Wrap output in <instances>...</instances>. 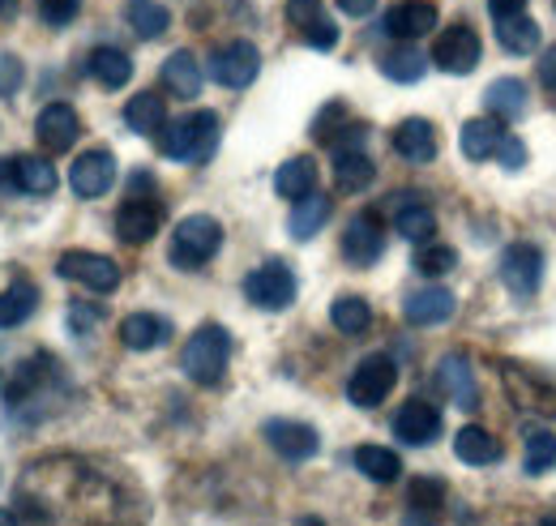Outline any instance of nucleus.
<instances>
[{"mask_svg":"<svg viewBox=\"0 0 556 526\" xmlns=\"http://www.w3.org/2000/svg\"><path fill=\"white\" fill-rule=\"evenodd\" d=\"M394 227H399V236H403V240L424 245V240H432V236H437V214H432L424 201L407 198L399 210H394Z\"/></svg>","mask_w":556,"mask_h":526,"instance_id":"obj_34","label":"nucleus"},{"mask_svg":"<svg viewBox=\"0 0 556 526\" xmlns=\"http://www.w3.org/2000/svg\"><path fill=\"white\" fill-rule=\"evenodd\" d=\"M372 176H377V167H372V159H368L359 146H339V150H334V185H339L343 193L368 189Z\"/></svg>","mask_w":556,"mask_h":526,"instance_id":"obj_22","label":"nucleus"},{"mask_svg":"<svg viewBox=\"0 0 556 526\" xmlns=\"http://www.w3.org/2000/svg\"><path fill=\"white\" fill-rule=\"evenodd\" d=\"M501 137H505V125H501L496 116H476V121L463 125L458 146H463V154H467L471 163H484V159H496Z\"/></svg>","mask_w":556,"mask_h":526,"instance_id":"obj_23","label":"nucleus"},{"mask_svg":"<svg viewBox=\"0 0 556 526\" xmlns=\"http://www.w3.org/2000/svg\"><path fill=\"white\" fill-rule=\"evenodd\" d=\"M77 9H81V0H39V13L48 26H70Z\"/></svg>","mask_w":556,"mask_h":526,"instance_id":"obj_44","label":"nucleus"},{"mask_svg":"<svg viewBox=\"0 0 556 526\" xmlns=\"http://www.w3.org/2000/svg\"><path fill=\"white\" fill-rule=\"evenodd\" d=\"M262 437H266V446L275 450L278 459H287V462H308L321 450L317 428H308V424H300V419H266Z\"/></svg>","mask_w":556,"mask_h":526,"instance_id":"obj_10","label":"nucleus"},{"mask_svg":"<svg viewBox=\"0 0 556 526\" xmlns=\"http://www.w3.org/2000/svg\"><path fill=\"white\" fill-rule=\"evenodd\" d=\"M13 13V0H0V17H9Z\"/></svg>","mask_w":556,"mask_h":526,"instance_id":"obj_51","label":"nucleus"},{"mask_svg":"<svg viewBox=\"0 0 556 526\" xmlns=\"http://www.w3.org/2000/svg\"><path fill=\"white\" fill-rule=\"evenodd\" d=\"M394 386H399V364H394L390 355H368V360H359L355 373H351L348 398L355 406L372 411V406H381V402L390 398Z\"/></svg>","mask_w":556,"mask_h":526,"instance_id":"obj_4","label":"nucleus"},{"mask_svg":"<svg viewBox=\"0 0 556 526\" xmlns=\"http://www.w3.org/2000/svg\"><path fill=\"white\" fill-rule=\"evenodd\" d=\"M227 360H231V334L223 326H198L180 351V368L198 386H218L227 373Z\"/></svg>","mask_w":556,"mask_h":526,"instance_id":"obj_2","label":"nucleus"},{"mask_svg":"<svg viewBox=\"0 0 556 526\" xmlns=\"http://www.w3.org/2000/svg\"><path fill=\"white\" fill-rule=\"evenodd\" d=\"M159 223H163V205L150 198H129L116 210V236H121L125 245H146V240H154Z\"/></svg>","mask_w":556,"mask_h":526,"instance_id":"obj_16","label":"nucleus"},{"mask_svg":"<svg viewBox=\"0 0 556 526\" xmlns=\"http://www.w3.org/2000/svg\"><path fill=\"white\" fill-rule=\"evenodd\" d=\"M125 22L138 30L141 39H159V35H167L172 13H167L159 0H129V4H125Z\"/></svg>","mask_w":556,"mask_h":526,"instance_id":"obj_35","label":"nucleus"},{"mask_svg":"<svg viewBox=\"0 0 556 526\" xmlns=\"http://www.w3.org/2000/svg\"><path fill=\"white\" fill-rule=\"evenodd\" d=\"M540 22L535 17H527V13H509V17H496V39H501V48L509 52V57H531V52H540Z\"/></svg>","mask_w":556,"mask_h":526,"instance_id":"obj_21","label":"nucleus"},{"mask_svg":"<svg viewBox=\"0 0 556 526\" xmlns=\"http://www.w3.org/2000/svg\"><path fill=\"white\" fill-rule=\"evenodd\" d=\"M218 249H223V227H218V218H210V214H189V218L176 223L167 258H172L176 270H202L206 262H214Z\"/></svg>","mask_w":556,"mask_h":526,"instance_id":"obj_3","label":"nucleus"},{"mask_svg":"<svg viewBox=\"0 0 556 526\" xmlns=\"http://www.w3.org/2000/svg\"><path fill=\"white\" fill-rule=\"evenodd\" d=\"M35 309H39V287L26 283V278H17L9 291H0V329L22 326Z\"/></svg>","mask_w":556,"mask_h":526,"instance_id":"obj_30","label":"nucleus"},{"mask_svg":"<svg viewBox=\"0 0 556 526\" xmlns=\"http://www.w3.org/2000/svg\"><path fill=\"white\" fill-rule=\"evenodd\" d=\"M480 35H476V26H467V22H454V26H445L441 35H437V43H432V65L441 68V73H454V77H463V73H471V68L480 65Z\"/></svg>","mask_w":556,"mask_h":526,"instance_id":"obj_5","label":"nucleus"},{"mask_svg":"<svg viewBox=\"0 0 556 526\" xmlns=\"http://www.w3.org/2000/svg\"><path fill=\"white\" fill-rule=\"evenodd\" d=\"M339 9H343L348 17H368V13L377 9V0H339Z\"/></svg>","mask_w":556,"mask_h":526,"instance_id":"obj_48","label":"nucleus"},{"mask_svg":"<svg viewBox=\"0 0 556 526\" xmlns=\"http://www.w3.org/2000/svg\"><path fill=\"white\" fill-rule=\"evenodd\" d=\"M454 454L467 466H492V462H501V441L488 428H480V424H467L454 437Z\"/></svg>","mask_w":556,"mask_h":526,"instance_id":"obj_28","label":"nucleus"},{"mask_svg":"<svg viewBox=\"0 0 556 526\" xmlns=\"http://www.w3.org/2000/svg\"><path fill=\"white\" fill-rule=\"evenodd\" d=\"M424 65H428L424 52L412 48V43H399V48H390V52L381 57V73H386L390 82H407V86L424 77Z\"/></svg>","mask_w":556,"mask_h":526,"instance_id":"obj_36","label":"nucleus"},{"mask_svg":"<svg viewBox=\"0 0 556 526\" xmlns=\"http://www.w3.org/2000/svg\"><path fill=\"white\" fill-rule=\"evenodd\" d=\"M86 73H90L103 90H121V86H129V77H134V61H129L121 48H94L90 61H86Z\"/></svg>","mask_w":556,"mask_h":526,"instance_id":"obj_29","label":"nucleus"},{"mask_svg":"<svg viewBox=\"0 0 556 526\" xmlns=\"http://www.w3.org/2000/svg\"><path fill=\"white\" fill-rule=\"evenodd\" d=\"M77 133H81V121H77V112H73L70 103H48V108L39 112V121H35V137L43 141L48 154L73 150Z\"/></svg>","mask_w":556,"mask_h":526,"instance_id":"obj_15","label":"nucleus"},{"mask_svg":"<svg viewBox=\"0 0 556 526\" xmlns=\"http://www.w3.org/2000/svg\"><path fill=\"white\" fill-rule=\"evenodd\" d=\"M56 274H61V278H70V283H81V287H86V291H94V296H108V291H116V287H121V265L112 262V258H103V253H81V249H70V253H61Z\"/></svg>","mask_w":556,"mask_h":526,"instance_id":"obj_8","label":"nucleus"},{"mask_svg":"<svg viewBox=\"0 0 556 526\" xmlns=\"http://www.w3.org/2000/svg\"><path fill=\"white\" fill-rule=\"evenodd\" d=\"M394 150H399L407 163H432V159H437V150H441L432 121H424V116L403 121V125L394 129Z\"/></svg>","mask_w":556,"mask_h":526,"instance_id":"obj_18","label":"nucleus"},{"mask_svg":"<svg viewBox=\"0 0 556 526\" xmlns=\"http://www.w3.org/2000/svg\"><path fill=\"white\" fill-rule=\"evenodd\" d=\"M394 437L403 446H428V441H437L441 437V411L432 402H424V398L403 402L399 415H394Z\"/></svg>","mask_w":556,"mask_h":526,"instance_id":"obj_14","label":"nucleus"},{"mask_svg":"<svg viewBox=\"0 0 556 526\" xmlns=\"http://www.w3.org/2000/svg\"><path fill=\"white\" fill-rule=\"evenodd\" d=\"M0 526H22V523H17V514H13V510H0Z\"/></svg>","mask_w":556,"mask_h":526,"instance_id":"obj_50","label":"nucleus"},{"mask_svg":"<svg viewBox=\"0 0 556 526\" xmlns=\"http://www.w3.org/2000/svg\"><path fill=\"white\" fill-rule=\"evenodd\" d=\"M496 274H501V283H505L514 296H535L540 283H544V253H540L531 240H518V245H509V249L501 253Z\"/></svg>","mask_w":556,"mask_h":526,"instance_id":"obj_9","label":"nucleus"},{"mask_svg":"<svg viewBox=\"0 0 556 526\" xmlns=\"http://www.w3.org/2000/svg\"><path fill=\"white\" fill-rule=\"evenodd\" d=\"M172 338V326L163 322V317H154V313H129L125 322H121V342L129 347V351H154V347H163Z\"/></svg>","mask_w":556,"mask_h":526,"instance_id":"obj_27","label":"nucleus"},{"mask_svg":"<svg viewBox=\"0 0 556 526\" xmlns=\"http://www.w3.org/2000/svg\"><path fill=\"white\" fill-rule=\"evenodd\" d=\"M496 159H501L505 172H522V167H527V146H522L514 133H505L501 146H496Z\"/></svg>","mask_w":556,"mask_h":526,"instance_id":"obj_43","label":"nucleus"},{"mask_svg":"<svg viewBox=\"0 0 556 526\" xmlns=\"http://www.w3.org/2000/svg\"><path fill=\"white\" fill-rule=\"evenodd\" d=\"M275 189L278 198L287 201H304L313 189H317V163L308 159V154H295V159H287L282 167L275 172Z\"/></svg>","mask_w":556,"mask_h":526,"instance_id":"obj_25","label":"nucleus"},{"mask_svg":"<svg viewBox=\"0 0 556 526\" xmlns=\"http://www.w3.org/2000/svg\"><path fill=\"white\" fill-rule=\"evenodd\" d=\"M244 296H249L257 309H266V313L287 309V304L295 300V274H291V265L278 262V258L262 262L244 278Z\"/></svg>","mask_w":556,"mask_h":526,"instance_id":"obj_6","label":"nucleus"},{"mask_svg":"<svg viewBox=\"0 0 556 526\" xmlns=\"http://www.w3.org/2000/svg\"><path fill=\"white\" fill-rule=\"evenodd\" d=\"M458 265V253L450 249V245H437V240H424L416 249V270L424 278H441V274H450Z\"/></svg>","mask_w":556,"mask_h":526,"instance_id":"obj_39","label":"nucleus"},{"mask_svg":"<svg viewBox=\"0 0 556 526\" xmlns=\"http://www.w3.org/2000/svg\"><path fill=\"white\" fill-rule=\"evenodd\" d=\"M488 9H492V17H509V13H522L527 0H488Z\"/></svg>","mask_w":556,"mask_h":526,"instance_id":"obj_49","label":"nucleus"},{"mask_svg":"<svg viewBox=\"0 0 556 526\" xmlns=\"http://www.w3.org/2000/svg\"><path fill=\"white\" fill-rule=\"evenodd\" d=\"M484 103H488V112H492V116L518 121V116L527 112V103H531V90H527V82H522V77H496V82L484 90Z\"/></svg>","mask_w":556,"mask_h":526,"instance_id":"obj_24","label":"nucleus"},{"mask_svg":"<svg viewBox=\"0 0 556 526\" xmlns=\"http://www.w3.org/2000/svg\"><path fill=\"white\" fill-rule=\"evenodd\" d=\"M330 322H334V329H343V334H364V329L372 326V309H368L364 296H339L330 304Z\"/></svg>","mask_w":556,"mask_h":526,"instance_id":"obj_38","label":"nucleus"},{"mask_svg":"<svg viewBox=\"0 0 556 526\" xmlns=\"http://www.w3.org/2000/svg\"><path fill=\"white\" fill-rule=\"evenodd\" d=\"M257 73H262V52H257L249 39L223 43V48H214V57H210V77H214L218 86H227V90L253 86Z\"/></svg>","mask_w":556,"mask_h":526,"instance_id":"obj_7","label":"nucleus"},{"mask_svg":"<svg viewBox=\"0 0 556 526\" xmlns=\"http://www.w3.org/2000/svg\"><path fill=\"white\" fill-rule=\"evenodd\" d=\"M386 253V231H381V218L377 214H355L343 231V258L351 265H372Z\"/></svg>","mask_w":556,"mask_h":526,"instance_id":"obj_13","label":"nucleus"},{"mask_svg":"<svg viewBox=\"0 0 556 526\" xmlns=\"http://www.w3.org/2000/svg\"><path fill=\"white\" fill-rule=\"evenodd\" d=\"M287 22H291L300 35H308L313 26L326 22V9H321V0H287Z\"/></svg>","mask_w":556,"mask_h":526,"instance_id":"obj_41","label":"nucleus"},{"mask_svg":"<svg viewBox=\"0 0 556 526\" xmlns=\"http://www.w3.org/2000/svg\"><path fill=\"white\" fill-rule=\"evenodd\" d=\"M343 121H348V108H343L339 99H334V103H326V112H321V116H317V125H313V137L334 146V137H339V125H343Z\"/></svg>","mask_w":556,"mask_h":526,"instance_id":"obj_42","label":"nucleus"},{"mask_svg":"<svg viewBox=\"0 0 556 526\" xmlns=\"http://www.w3.org/2000/svg\"><path fill=\"white\" fill-rule=\"evenodd\" d=\"M218 133L223 125L214 112H189L159 129V150L163 159H176V163H206L218 146Z\"/></svg>","mask_w":556,"mask_h":526,"instance_id":"obj_1","label":"nucleus"},{"mask_svg":"<svg viewBox=\"0 0 556 526\" xmlns=\"http://www.w3.org/2000/svg\"><path fill=\"white\" fill-rule=\"evenodd\" d=\"M437 30V4L432 0H399L390 13H386V35L412 43L419 35H432Z\"/></svg>","mask_w":556,"mask_h":526,"instance_id":"obj_17","label":"nucleus"},{"mask_svg":"<svg viewBox=\"0 0 556 526\" xmlns=\"http://www.w3.org/2000/svg\"><path fill=\"white\" fill-rule=\"evenodd\" d=\"M0 189L9 193V189H17V159L9 154V159H0Z\"/></svg>","mask_w":556,"mask_h":526,"instance_id":"obj_47","label":"nucleus"},{"mask_svg":"<svg viewBox=\"0 0 556 526\" xmlns=\"http://www.w3.org/2000/svg\"><path fill=\"white\" fill-rule=\"evenodd\" d=\"M556 466V433L553 428H531L527 433V454H522V471L527 475H544Z\"/></svg>","mask_w":556,"mask_h":526,"instance_id":"obj_37","label":"nucleus"},{"mask_svg":"<svg viewBox=\"0 0 556 526\" xmlns=\"http://www.w3.org/2000/svg\"><path fill=\"white\" fill-rule=\"evenodd\" d=\"M159 73H163V86H167L176 99H198V95H202L206 73H202V65H198L193 52H172Z\"/></svg>","mask_w":556,"mask_h":526,"instance_id":"obj_20","label":"nucleus"},{"mask_svg":"<svg viewBox=\"0 0 556 526\" xmlns=\"http://www.w3.org/2000/svg\"><path fill=\"white\" fill-rule=\"evenodd\" d=\"M540 86L548 90V99L556 103V48H548V52L540 57Z\"/></svg>","mask_w":556,"mask_h":526,"instance_id":"obj_46","label":"nucleus"},{"mask_svg":"<svg viewBox=\"0 0 556 526\" xmlns=\"http://www.w3.org/2000/svg\"><path fill=\"white\" fill-rule=\"evenodd\" d=\"M300 526H326V523H317V518H304Z\"/></svg>","mask_w":556,"mask_h":526,"instance_id":"obj_52","label":"nucleus"},{"mask_svg":"<svg viewBox=\"0 0 556 526\" xmlns=\"http://www.w3.org/2000/svg\"><path fill=\"white\" fill-rule=\"evenodd\" d=\"M407 501H412V510L437 514V505L445 501V484H441V475H416L412 488H407Z\"/></svg>","mask_w":556,"mask_h":526,"instance_id":"obj_40","label":"nucleus"},{"mask_svg":"<svg viewBox=\"0 0 556 526\" xmlns=\"http://www.w3.org/2000/svg\"><path fill=\"white\" fill-rule=\"evenodd\" d=\"M454 309H458L454 291H450V287H437V283L416 287V291L403 300V317H407L412 326H445V322L454 317Z\"/></svg>","mask_w":556,"mask_h":526,"instance_id":"obj_12","label":"nucleus"},{"mask_svg":"<svg viewBox=\"0 0 556 526\" xmlns=\"http://www.w3.org/2000/svg\"><path fill=\"white\" fill-rule=\"evenodd\" d=\"M326 218H330V198L308 193L304 201H295V210H291V218H287V231H291L295 240H313V236L326 227Z\"/></svg>","mask_w":556,"mask_h":526,"instance_id":"obj_31","label":"nucleus"},{"mask_svg":"<svg viewBox=\"0 0 556 526\" xmlns=\"http://www.w3.org/2000/svg\"><path fill=\"white\" fill-rule=\"evenodd\" d=\"M125 125L134 133H146V137H154V133L167 125V103L159 99V95H134L129 103H125Z\"/></svg>","mask_w":556,"mask_h":526,"instance_id":"obj_32","label":"nucleus"},{"mask_svg":"<svg viewBox=\"0 0 556 526\" xmlns=\"http://www.w3.org/2000/svg\"><path fill=\"white\" fill-rule=\"evenodd\" d=\"M351 462H355V471L364 475V479H372V484H394L399 475H403V459L390 450V446H355V454H351Z\"/></svg>","mask_w":556,"mask_h":526,"instance_id":"obj_26","label":"nucleus"},{"mask_svg":"<svg viewBox=\"0 0 556 526\" xmlns=\"http://www.w3.org/2000/svg\"><path fill=\"white\" fill-rule=\"evenodd\" d=\"M22 90V61L13 52H0V95H17Z\"/></svg>","mask_w":556,"mask_h":526,"instance_id":"obj_45","label":"nucleus"},{"mask_svg":"<svg viewBox=\"0 0 556 526\" xmlns=\"http://www.w3.org/2000/svg\"><path fill=\"white\" fill-rule=\"evenodd\" d=\"M17 189L30 198H52L56 193V172L39 154H17Z\"/></svg>","mask_w":556,"mask_h":526,"instance_id":"obj_33","label":"nucleus"},{"mask_svg":"<svg viewBox=\"0 0 556 526\" xmlns=\"http://www.w3.org/2000/svg\"><path fill=\"white\" fill-rule=\"evenodd\" d=\"M437 381H441V390L454 398L463 411H471L476 406V373H471V360L467 355H445L441 364H437Z\"/></svg>","mask_w":556,"mask_h":526,"instance_id":"obj_19","label":"nucleus"},{"mask_svg":"<svg viewBox=\"0 0 556 526\" xmlns=\"http://www.w3.org/2000/svg\"><path fill=\"white\" fill-rule=\"evenodd\" d=\"M116 185V159L108 150H86L77 154L70 167V189L77 198H103L108 189Z\"/></svg>","mask_w":556,"mask_h":526,"instance_id":"obj_11","label":"nucleus"}]
</instances>
